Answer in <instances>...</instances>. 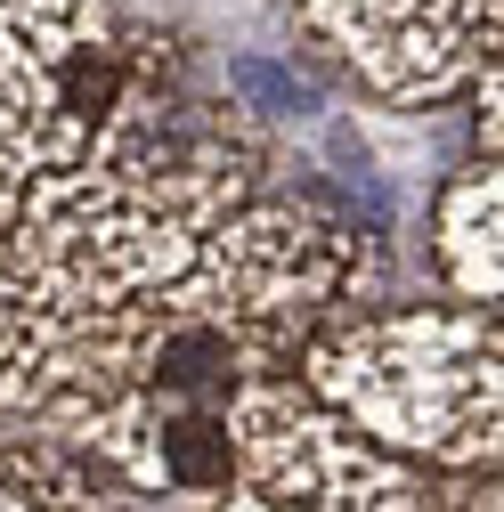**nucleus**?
Listing matches in <instances>:
<instances>
[{
  "label": "nucleus",
  "mask_w": 504,
  "mask_h": 512,
  "mask_svg": "<svg viewBox=\"0 0 504 512\" xmlns=\"http://www.w3.org/2000/svg\"><path fill=\"white\" fill-rule=\"evenodd\" d=\"M171 49L114 0H0V187L82 163Z\"/></svg>",
  "instance_id": "obj_4"
},
{
  "label": "nucleus",
  "mask_w": 504,
  "mask_h": 512,
  "mask_svg": "<svg viewBox=\"0 0 504 512\" xmlns=\"http://www.w3.org/2000/svg\"><path fill=\"white\" fill-rule=\"evenodd\" d=\"M261 187L269 131L220 98L179 41L82 163L0 187V285L49 326L106 317L179 285L204 236Z\"/></svg>",
  "instance_id": "obj_1"
},
{
  "label": "nucleus",
  "mask_w": 504,
  "mask_h": 512,
  "mask_svg": "<svg viewBox=\"0 0 504 512\" xmlns=\"http://www.w3.org/2000/svg\"><path fill=\"white\" fill-rule=\"evenodd\" d=\"M228 488L261 512H448L431 472L358 439L293 374H261L228 399Z\"/></svg>",
  "instance_id": "obj_5"
},
{
  "label": "nucleus",
  "mask_w": 504,
  "mask_h": 512,
  "mask_svg": "<svg viewBox=\"0 0 504 512\" xmlns=\"http://www.w3.org/2000/svg\"><path fill=\"white\" fill-rule=\"evenodd\" d=\"M464 106H472V163H496V131H504V57H488V66L472 74V90H464Z\"/></svg>",
  "instance_id": "obj_10"
},
{
  "label": "nucleus",
  "mask_w": 504,
  "mask_h": 512,
  "mask_svg": "<svg viewBox=\"0 0 504 512\" xmlns=\"http://www.w3.org/2000/svg\"><path fill=\"white\" fill-rule=\"evenodd\" d=\"M293 9L350 90L399 114L464 98L504 33V0H293Z\"/></svg>",
  "instance_id": "obj_6"
},
{
  "label": "nucleus",
  "mask_w": 504,
  "mask_h": 512,
  "mask_svg": "<svg viewBox=\"0 0 504 512\" xmlns=\"http://www.w3.org/2000/svg\"><path fill=\"white\" fill-rule=\"evenodd\" d=\"M0 512H147V496H131L90 447L9 423L0 431Z\"/></svg>",
  "instance_id": "obj_8"
},
{
  "label": "nucleus",
  "mask_w": 504,
  "mask_h": 512,
  "mask_svg": "<svg viewBox=\"0 0 504 512\" xmlns=\"http://www.w3.org/2000/svg\"><path fill=\"white\" fill-rule=\"evenodd\" d=\"M293 382L318 407H334L358 439L383 456L480 480L504 456V334L496 309L464 301H399L358 309L309 334L293 358Z\"/></svg>",
  "instance_id": "obj_2"
},
{
  "label": "nucleus",
  "mask_w": 504,
  "mask_h": 512,
  "mask_svg": "<svg viewBox=\"0 0 504 512\" xmlns=\"http://www.w3.org/2000/svg\"><path fill=\"white\" fill-rule=\"evenodd\" d=\"M66 439L90 447L131 496L171 512H196L204 496L228 488V399L204 391H122Z\"/></svg>",
  "instance_id": "obj_7"
},
{
  "label": "nucleus",
  "mask_w": 504,
  "mask_h": 512,
  "mask_svg": "<svg viewBox=\"0 0 504 512\" xmlns=\"http://www.w3.org/2000/svg\"><path fill=\"white\" fill-rule=\"evenodd\" d=\"M431 261L464 309H496L504 293V171L464 163L431 204Z\"/></svg>",
  "instance_id": "obj_9"
},
{
  "label": "nucleus",
  "mask_w": 504,
  "mask_h": 512,
  "mask_svg": "<svg viewBox=\"0 0 504 512\" xmlns=\"http://www.w3.org/2000/svg\"><path fill=\"white\" fill-rule=\"evenodd\" d=\"M391 285L383 236L358 228L342 204L309 187H261L244 212H228L179 285H163L187 317L228 334L252 374H293L301 342L326 334L334 317L374 309Z\"/></svg>",
  "instance_id": "obj_3"
}]
</instances>
